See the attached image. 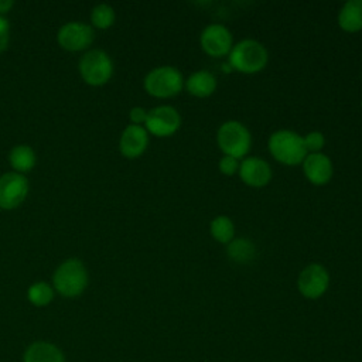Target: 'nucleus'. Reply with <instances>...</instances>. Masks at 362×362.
Masks as SVG:
<instances>
[{
	"label": "nucleus",
	"instance_id": "1",
	"mask_svg": "<svg viewBox=\"0 0 362 362\" xmlns=\"http://www.w3.org/2000/svg\"><path fill=\"white\" fill-rule=\"evenodd\" d=\"M269 61V52L266 47L253 38H245L233 44L228 54V64L232 71L240 74H257L263 71Z\"/></svg>",
	"mask_w": 362,
	"mask_h": 362
},
{
	"label": "nucleus",
	"instance_id": "2",
	"mask_svg": "<svg viewBox=\"0 0 362 362\" xmlns=\"http://www.w3.org/2000/svg\"><path fill=\"white\" fill-rule=\"evenodd\" d=\"M270 156L283 165H298L305 158L307 148L303 136L290 129H279L267 139Z\"/></svg>",
	"mask_w": 362,
	"mask_h": 362
},
{
	"label": "nucleus",
	"instance_id": "3",
	"mask_svg": "<svg viewBox=\"0 0 362 362\" xmlns=\"http://www.w3.org/2000/svg\"><path fill=\"white\" fill-rule=\"evenodd\" d=\"M89 276L82 260L71 257L64 260L52 274L54 290L66 298L81 296L88 287Z\"/></svg>",
	"mask_w": 362,
	"mask_h": 362
},
{
	"label": "nucleus",
	"instance_id": "4",
	"mask_svg": "<svg viewBox=\"0 0 362 362\" xmlns=\"http://www.w3.org/2000/svg\"><path fill=\"white\" fill-rule=\"evenodd\" d=\"M184 75L177 66L160 65L147 72L143 79L144 90L157 99L177 96L184 89Z\"/></svg>",
	"mask_w": 362,
	"mask_h": 362
},
{
	"label": "nucleus",
	"instance_id": "5",
	"mask_svg": "<svg viewBox=\"0 0 362 362\" xmlns=\"http://www.w3.org/2000/svg\"><path fill=\"white\" fill-rule=\"evenodd\" d=\"M216 144L223 156L242 160L252 147L250 130L239 120H226L216 130Z\"/></svg>",
	"mask_w": 362,
	"mask_h": 362
},
{
	"label": "nucleus",
	"instance_id": "6",
	"mask_svg": "<svg viewBox=\"0 0 362 362\" xmlns=\"http://www.w3.org/2000/svg\"><path fill=\"white\" fill-rule=\"evenodd\" d=\"M78 69L88 85L102 86L107 83L113 75V62L106 51L95 48L82 55Z\"/></svg>",
	"mask_w": 362,
	"mask_h": 362
},
{
	"label": "nucleus",
	"instance_id": "7",
	"mask_svg": "<svg viewBox=\"0 0 362 362\" xmlns=\"http://www.w3.org/2000/svg\"><path fill=\"white\" fill-rule=\"evenodd\" d=\"M144 127L156 137H170L181 127V115L171 105L156 106L147 112Z\"/></svg>",
	"mask_w": 362,
	"mask_h": 362
},
{
	"label": "nucleus",
	"instance_id": "8",
	"mask_svg": "<svg viewBox=\"0 0 362 362\" xmlns=\"http://www.w3.org/2000/svg\"><path fill=\"white\" fill-rule=\"evenodd\" d=\"M329 287V273L321 263L307 264L297 277L298 293L308 298L317 300L322 297Z\"/></svg>",
	"mask_w": 362,
	"mask_h": 362
},
{
	"label": "nucleus",
	"instance_id": "9",
	"mask_svg": "<svg viewBox=\"0 0 362 362\" xmlns=\"http://www.w3.org/2000/svg\"><path fill=\"white\" fill-rule=\"evenodd\" d=\"M199 45L202 51L209 57H228L233 47V35L226 25L221 23H212L205 25L201 31Z\"/></svg>",
	"mask_w": 362,
	"mask_h": 362
},
{
	"label": "nucleus",
	"instance_id": "10",
	"mask_svg": "<svg viewBox=\"0 0 362 362\" xmlns=\"http://www.w3.org/2000/svg\"><path fill=\"white\" fill-rule=\"evenodd\" d=\"M28 180L24 174L10 171L0 175V208L10 211L20 206L28 195Z\"/></svg>",
	"mask_w": 362,
	"mask_h": 362
},
{
	"label": "nucleus",
	"instance_id": "11",
	"mask_svg": "<svg viewBox=\"0 0 362 362\" xmlns=\"http://www.w3.org/2000/svg\"><path fill=\"white\" fill-rule=\"evenodd\" d=\"M95 38L93 28L82 21H69L61 25L57 34V41L61 48L78 52L86 49Z\"/></svg>",
	"mask_w": 362,
	"mask_h": 362
},
{
	"label": "nucleus",
	"instance_id": "12",
	"mask_svg": "<svg viewBox=\"0 0 362 362\" xmlns=\"http://www.w3.org/2000/svg\"><path fill=\"white\" fill-rule=\"evenodd\" d=\"M238 175L240 181L253 188H262L272 180L270 164L259 156H246L240 160Z\"/></svg>",
	"mask_w": 362,
	"mask_h": 362
},
{
	"label": "nucleus",
	"instance_id": "13",
	"mask_svg": "<svg viewBox=\"0 0 362 362\" xmlns=\"http://www.w3.org/2000/svg\"><path fill=\"white\" fill-rule=\"evenodd\" d=\"M307 181L313 185H325L334 175L332 160L325 153H308L301 163Z\"/></svg>",
	"mask_w": 362,
	"mask_h": 362
},
{
	"label": "nucleus",
	"instance_id": "14",
	"mask_svg": "<svg viewBox=\"0 0 362 362\" xmlns=\"http://www.w3.org/2000/svg\"><path fill=\"white\" fill-rule=\"evenodd\" d=\"M148 132L144 126L129 124L120 134L119 139V151L123 157L134 160L144 154L148 147Z\"/></svg>",
	"mask_w": 362,
	"mask_h": 362
},
{
	"label": "nucleus",
	"instance_id": "15",
	"mask_svg": "<svg viewBox=\"0 0 362 362\" xmlns=\"http://www.w3.org/2000/svg\"><path fill=\"white\" fill-rule=\"evenodd\" d=\"M218 86L215 75L206 69H198L184 81V89L195 98L211 96Z\"/></svg>",
	"mask_w": 362,
	"mask_h": 362
},
{
	"label": "nucleus",
	"instance_id": "16",
	"mask_svg": "<svg viewBox=\"0 0 362 362\" xmlns=\"http://www.w3.org/2000/svg\"><path fill=\"white\" fill-rule=\"evenodd\" d=\"M24 362H65L62 351L47 341H35L24 352Z\"/></svg>",
	"mask_w": 362,
	"mask_h": 362
},
{
	"label": "nucleus",
	"instance_id": "17",
	"mask_svg": "<svg viewBox=\"0 0 362 362\" xmlns=\"http://www.w3.org/2000/svg\"><path fill=\"white\" fill-rule=\"evenodd\" d=\"M338 25L345 33H358L362 30V0H349L338 11Z\"/></svg>",
	"mask_w": 362,
	"mask_h": 362
},
{
	"label": "nucleus",
	"instance_id": "18",
	"mask_svg": "<svg viewBox=\"0 0 362 362\" xmlns=\"http://www.w3.org/2000/svg\"><path fill=\"white\" fill-rule=\"evenodd\" d=\"M256 245L249 238H233L226 245V256L229 260L246 264L256 257Z\"/></svg>",
	"mask_w": 362,
	"mask_h": 362
},
{
	"label": "nucleus",
	"instance_id": "19",
	"mask_svg": "<svg viewBox=\"0 0 362 362\" xmlns=\"http://www.w3.org/2000/svg\"><path fill=\"white\" fill-rule=\"evenodd\" d=\"M8 163L16 173L25 174L34 168L37 156L28 144H17L8 153Z\"/></svg>",
	"mask_w": 362,
	"mask_h": 362
},
{
	"label": "nucleus",
	"instance_id": "20",
	"mask_svg": "<svg viewBox=\"0 0 362 362\" xmlns=\"http://www.w3.org/2000/svg\"><path fill=\"white\" fill-rule=\"evenodd\" d=\"M211 236L223 245H228L235 238V223L228 215H216L209 222Z\"/></svg>",
	"mask_w": 362,
	"mask_h": 362
},
{
	"label": "nucleus",
	"instance_id": "21",
	"mask_svg": "<svg viewBox=\"0 0 362 362\" xmlns=\"http://www.w3.org/2000/svg\"><path fill=\"white\" fill-rule=\"evenodd\" d=\"M54 287L45 281H37L28 287V301L35 307H45L54 300Z\"/></svg>",
	"mask_w": 362,
	"mask_h": 362
},
{
	"label": "nucleus",
	"instance_id": "22",
	"mask_svg": "<svg viewBox=\"0 0 362 362\" xmlns=\"http://www.w3.org/2000/svg\"><path fill=\"white\" fill-rule=\"evenodd\" d=\"M115 20H116L115 10L109 4H105V3L96 4L90 11V23L93 27L99 30H106L112 27Z\"/></svg>",
	"mask_w": 362,
	"mask_h": 362
},
{
	"label": "nucleus",
	"instance_id": "23",
	"mask_svg": "<svg viewBox=\"0 0 362 362\" xmlns=\"http://www.w3.org/2000/svg\"><path fill=\"white\" fill-rule=\"evenodd\" d=\"M307 153H321L325 146V137L318 130H311L303 136Z\"/></svg>",
	"mask_w": 362,
	"mask_h": 362
},
{
	"label": "nucleus",
	"instance_id": "24",
	"mask_svg": "<svg viewBox=\"0 0 362 362\" xmlns=\"http://www.w3.org/2000/svg\"><path fill=\"white\" fill-rule=\"evenodd\" d=\"M239 164H240V160L238 158H233L230 156H222L219 163H218V168L219 171L223 174V175H235L238 174L239 171Z\"/></svg>",
	"mask_w": 362,
	"mask_h": 362
},
{
	"label": "nucleus",
	"instance_id": "25",
	"mask_svg": "<svg viewBox=\"0 0 362 362\" xmlns=\"http://www.w3.org/2000/svg\"><path fill=\"white\" fill-rule=\"evenodd\" d=\"M10 42V23L4 16H0V52H3Z\"/></svg>",
	"mask_w": 362,
	"mask_h": 362
},
{
	"label": "nucleus",
	"instance_id": "26",
	"mask_svg": "<svg viewBox=\"0 0 362 362\" xmlns=\"http://www.w3.org/2000/svg\"><path fill=\"white\" fill-rule=\"evenodd\" d=\"M147 112L144 107L141 106H134L130 109L129 112V119H130V123L132 124H136V126H143L146 123V119H147Z\"/></svg>",
	"mask_w": 362,
	"mask_h": 362
},
{
	"label": "nucleus",
	"instance_id": "27",
	"mask_svg": "<svg viewBox=\"0 0 362 362\" xmlns=\"http://www.w3.org/2000/svg\"><path fill=\"white\" fill-rule=\"evenodd\" d=\"M13 6H14L13 0H0V16L10 11L13 8Z\"/></svg>",
	"mask_w": 362,
	"mask_h": 362
},
{
	"label": "nucleus",
	"instance_id": "28",
	"mask_svg": "<svg viewBox=\"0 0 362 362\" xmlns=\"http://www.w3.org/2000/svg\"><path fill=\"white\" fill-rule=\"evenodd\" d=\"M361 109H362V99H361Z\"/></svg>",
	"mask_w": 362,
	"mask_h": 362
}]
</instances>
